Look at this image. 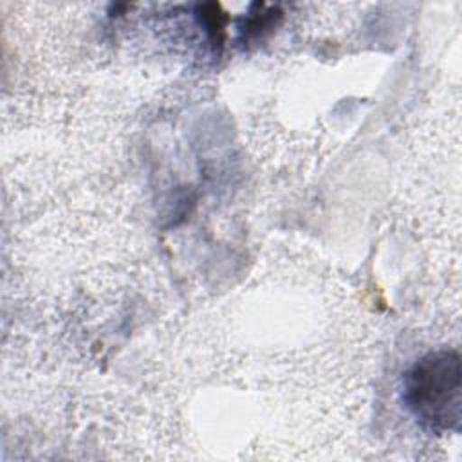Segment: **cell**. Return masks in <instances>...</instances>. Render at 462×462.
Returning <instances> with one entry per match:
<instances>
[{
    "label": "cell",
    "instance_id": "cell-1",
    "mask_svg": "<svg viewBox=\"0 0 462 462\" xmlns=\"http://www.w3.org/2000/svg\"><path fill=\"white\" fill-rule=\"evenodd\" d=\"M404 401L426 426L458 428L460 422V359L455 350L424 356L404 379Z\"/></svg>",
    "mask_w": 462,
    "mask_h": 462
}]
</instances>
